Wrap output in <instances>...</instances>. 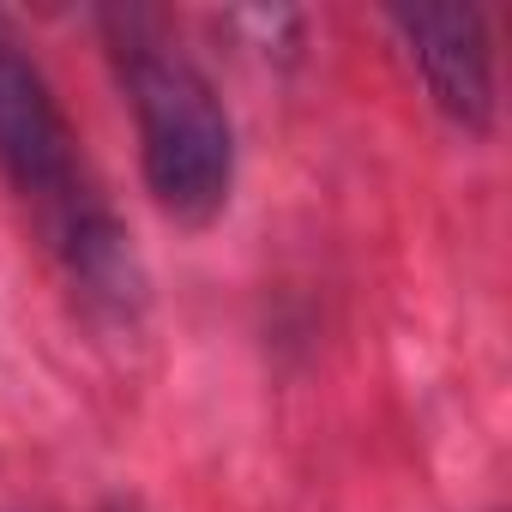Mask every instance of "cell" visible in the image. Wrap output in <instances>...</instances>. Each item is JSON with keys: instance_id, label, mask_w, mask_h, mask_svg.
<instances>
[{"instance_id": "1", "label": "cell", "mask_w": 512, "mask_h": 512, "mask_svg": "<svg viewBox=\"0 0 512 512\" xmlns=\"http://www.w3.org/2000/svg\"><path fill=\"white\" fill-rule=\"evenodd\" d=\"M0 181L25 205L37 241L61 266V278L97 314L139 308L145 278L133 260V235L115 217L103 181L91 175L55 85L7 37H0Z\"/></svg>"}, {"instance_id": "2", "label": "cell", "mask_w": 512, "mask_h": 512, "mask_svg": "<svg viewBox=\"0 0 512 512\" xmlns=\"http://www.w3.org/2000/svg\"><path fill=\"white\" fill-rule=\"evenodd\" d=\"M109 55L139 127V169L163 217L205 229L235 193V121L217 85L139 13H109Z\"/></svg>"}, {"instance_id": "3", "label": "cell", "mask_w": 512, "mask_h": 512, "mask_svg": "<svg viewBox=\"0 0 512 512\" xmlns=\"http://www.w3.org/2000/svg\"><path fill=\"white\" fill-rule=\"evenodd\" d=\"M392 31L416 67L428 103L458 133H488L494 109H500L488 19L476 7H416V13H392Z\"/></svg>"}, {"instance_id": "4", "label": "cell", "mask_w": 512, "mask_h": 512, "mask_svg": "<svg viewBox=\"0 0 512 512\" xmlns=\"http://www.w3.org/2000/svg\"><path fill=\"white\" fill-rule=\"evenodd\" d=\"M103 512H145V506H133V500H109Z\"/></svg>"}]
</instances>
